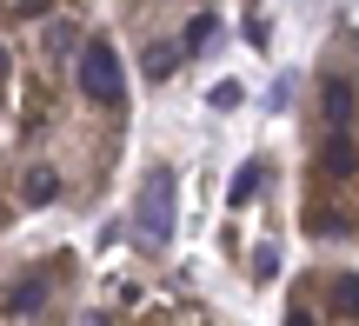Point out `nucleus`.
Listing matches in <instances>:
<instances>
[{
  "instance_id": "3",
  "label": "nucleus",
  "mask_w": 359,
  "mask_h": 326,
  "mask_svg": "<svg viewBox=\"0 0 359 326\" xmlns=\"http://www.w3.org/2000/svg\"><path fill=\"white\" fill-rule=\"evenodd\" d=\"M47 300H53V273H27V280H13V287H0V313L7 320H34Z\"/></svg>"
},
{
  "instance_id": "6",
  "label": "nucleus",
  "mask_w": 359,
  "mask_h": 326,
  "mask_svg": "<svg viewBox=\"0 0 359 326\" xmlns=\"http://www.w3.org/2000/svg\"><path fill=\"white\" fill-rule=\"evenodd\" d=\"M180 60H187V47H180V40H154V47H147V80H173Z\"/></svg>"
},
{
  "instance_id": "16",
  "label": "nucleus",
  "mask_w": 359,
  "mask_h": 326,
  "mask_svg": "<svg viewBox=\"0 0 359 326\" xmlns=\"http://www.w3.org/2000/svg\"><path fill=\"white\" fill-rule=\"evenodd\" d=\"M286 326H313V313H293V320H286Z\"/></svg>"
},
{
  "instance_id": "1",
  "label": "nucleus",
  "mask_w": 359,
  "mask_h": 326,
  "mask_svg": "<svg viewBox=\"0 0 359 326\" xmlns=\"http://www.w3.org/2000/svg\"><path fill=\"white\" fill-rule=\"evenodd\" d=\"M133 233H140L147 253L167 247V233H173V173H167V167H154V173L140 180V200H133Z\"/></svg>"
},
{
  "instance_id": "13",
  "label": "nucleus",
  "mask_w": 359,
  "mask_h": 326,
  "mask_svg": "<svg viewBox=\"0 0 359 326\" xmlns=\"http://www.w3.org/2000/svg\"><path fill=\"white\" fill-rule=\"evenodd\" d=\"M253 273H259V280L280 273V247H273V240H266V247H253Z\"/></svg>"
},
{
  "instance_id": "10",
  "label": "nucleus",
  "mask_w": 359,
  "mask_h": 326,
  "mask_svg": "<svg viewBox=\"0 0 359 326\" xmlns=\"http://www.w3.org/2000/svg\"><path fill=\"white\" fill-rule=\"evenodd\" d=\"M53 186H60V180H53L47 167H34V173L20 180V193H27V207H47V200H53Z\"/></svg>"
},
{
  "instance_id": "12",
  "label": "nucleus",
  "mask_w": 359,
  "mask_h": 326,
  "mask_svg": "<svg viewBox=\"0 0 359 326\" xmlns=\"http://www.w3.org/2000/svg\"><path fill=\"white\" fill-rule=\"evenodd\" d=\"M240 100H246V93H240V80H219V87L206 93V107H219V114H233Z\"/></svg>"
},
{
  "instance_id": "2",
  "label": "nucleus",
  "mask_w": 359,
  "mask_h": 326,
  "mask_svg": "<svg viewBox=\"0 0 359 326\" xmlns=\"http://www.w3.org/2000/svg\"><path fill=\"white\" fill-rule=\"evenodd\" d=\"M80 93L87 100H100V107H120V93H127V74H120V53H114V40H80Z\"/></svg>"
},
{
  "instance_id": "8",
  "label": "nucleus",
  "mask_w": 359,
  "mask_h": 326,
  "mask_svg": "<svg viewBox=\"0 0 359 326\" xmlns=\"http://www.w3.org/2000/svg\"><path fill=\"white\" fill-rule=\"evenodd\" d=\"M259 186H266V167H240V173H233V186H226V200H233V207H246Z\"/></svg>"
},
{
  "instance_id": "14",
  "label": "nucleus",
  "mask_w": 359,
  "mask_h": 326,
  "mask_svg": "<svg viewBox=\"0 0 359 326\" xmlns=\"http://www.w3.org/2000/svg\"><path fill=\"white\" fill-rule=\"evenodd\" d=\"M286 100H293V74H280V80H273V93H266V107H286Z\"/></svg>"
},
{
  "instance_id": "4",
  "label": "nucleus",
  "mask_w": 359,
  "mask_h": 326,
  "mask_svg": "<svg viewBox=\"0 0 359 326\" xmlns=\"http://www.w3.org/2000/svg\"><path fill=\"white\" fill-rule=\"evenodd\" d=\"M353 127H359V87L326 80V133H353Z\"/></svg>"
},
{
  "instance_id": "5",
  "label": "nucleus",
  "mask_w": 359,
  "mask_h": 326,
  "mask_svg": "<svg viewBox=\"0 0 359 326\" xmlns=\"http://www.w3.org/2000/svg\"><path fill=\"white\" fill-rule=\"evenodd\" d=\"M326 173H339V180L359 173V140L353 133H326Z\"/></svg>"
},
{
  "instance_id": "9",
  "label": "nucleus",
  "mask_w": 359,
  "mask_h": 326,
  "mask_svg": "<svg viewBox=\"0 0 359 326\" xmlns=\"http://www.w3.org/2000/svg\"><path fill=\"white\" fill-rule=\"evenodd\" d=\"M333 313H339V320H359V280H353V273L333 280Z\"/></svg>"
},
{
  "instance_id": "11",
  "label": "nucleus",
  "mask_w": 359,
  "mask_h": 326,
  "mask_svg": "<svg viewBox=\"0 0 359 326\" xmlns=\"http://www.w3.org/2000/svg\"><path fill=\"white\" fill-rule=\"evenodd\" d=\"M213 34H219V13H193V27H187V40H180V47H187V53H200Z\"/></svg>"
},
{
  "instance_id": "15",
  "label": "nucleus",
  "mask_w": 359,
  "mask_h": 326,
  "mask_svg": "<svg viewBox=\"0 0 359 326\" xmlns=\"http://www.w3.org/2000/svg\"><path fill=\"white\" fill-rule=\"evenodd\" d=\"M7 74H13V53H7V47H0V87H7Z\"/></svg>"
},
{
  "instance_id": "7",
  "label": "nucleus",
  "mask_w": 359,
  "mask_h": 326,
  "mask_svg": "<svg viewBox=\"0 0 359 326\" xmlns=\"http://www.w3.org/2000/svg\"><path fill=\"white\" fill-rule=\"evenodd\" d=\"M40 40H47L53 60H74V53H80V27L74 20H47V34H40Z\"/></svg>"
}]
</instances>
